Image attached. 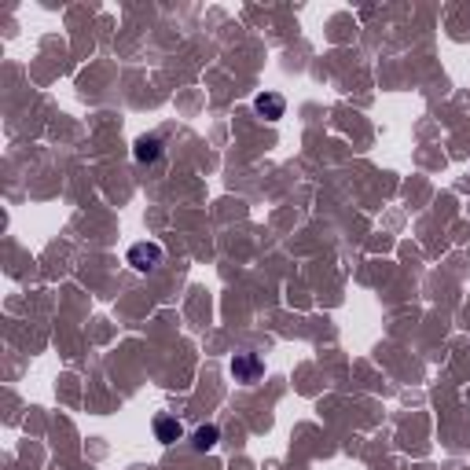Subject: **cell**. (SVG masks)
<instances>
[{
	"label": "cell",
	"mask_w": 470,
	"mask_h": 470,
	"mask_svg": "<svg viewBox=\"0 0 470 470\" xmlns=\"http://www.w3.org/2000/svg\"><path fill=\"white\" fill-rule=\"evenodd\" d=\"M254 107H257V115H265L268 122H275V118H283V96H275V92H261L254 100Z\"/></svg>",
	"instance_id": "7a4b0ae2"
},
{
	"label": "cell",
	"mask_w": 470,
	"mask_h": 470,
	"mask_svg": "<svg viewBox=\"0 0 470 470\" xmlns=\"http://www.w3.org/2000/svg\"><path fill=\"white\" fill-rule=\"evenodd\" d=\"M155 433H158V441L173 445L176 437H181V423H176V419H169V415H158V419H155Z\"/></svg>",
	"instance_id": "5b68a950"
},
{
	"label": "cell",
	"mask_w": 470,
	"mask_h": 470,
	"mask_svg": "<svg viewBox=\"0 0 470 470\" xmlns=\"http://www.w3.org/2000/svg\"><path fill=\"white\" fill-rule=\"evenodd\" d=\"M133 155H136V162H158V155H162V140H158V136H140Z\"/></svg>",
	"instance_id": "3957f363"
},
{
	"label": "cell",
	"mask_w": 470,
	"mask_h": 470,
	"mask_svg": "<svg viewBox=\"0 0 470 470\" xmlns=\"http://www.w3.org/2000/svg\"><path fill=\"white\" fill-rule=\"evenodd\" d=\"M162 261V247L158 242H136L133 250H129V265H133L136 272H148Z\"/></svg>",
	"instance_id": "6da1fadb"
},
{
	"label": "cell",
	"mask_w": 470,
	"mask_h": 470,
	"mask_svg": "<svg viewBox=\"0 0 470 470\" xmlns=\"http://www.w3.org/2000/svg\"><path fill=\"white\" fill-rule=\"evenodd\" d=\"M217 437H221L217 426H199V430H195V448H199V452L214 448V445H217Z\"/></svg>",
	"instance_id": "8992f818"
},
{
	"label": "cell",
	"mask_w": 470,
	"mask_h": 470,
	"mask_svg": "<svg viewBox=\"0 0 470 470\" xmlns=\"http://www.w3.org/2000/svg\"><path fill=\"white\" fill-rule=\"evenodd\" d=\"M232 371H235V379H242V382H254V375H257V356H254V353H242V356H235V360H232Z\"/></svg>",
	"instance_id": "277c9868"
}]
</instances>
